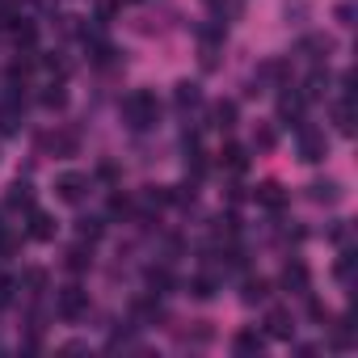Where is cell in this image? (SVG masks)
<instances>
[{
  "instance_id": "6da1fadb",
  "label": "cell",
  "mask_w": 358,
  "mask_h": 358,
  "mask_svg": "<svg viewBox=\"0 0 358 358\" xmlns=\"http://www.w3.org/2000/svg\"><path fill=\"white\" fill-rule=\"evenodd\" d=\"M122 122H127L131 131H152V127L160 122V101H156V93H152V89H135V93L122 101Z\"/></svg>"
},
{
  "instance_id": "7a4b0ae2",
  "label": "cell",
  "mask_w": 358,
  "mask_h": 358,
  "mask_svg": "<svg viewBox=\"0 0 358 358\" xmlns=\"http://www.w3.org/2000/svg\"><path fill=\"white\" fill-rule=\"evenodd\" d=\"M55 312H59L64 320H80V316L89 312V291H85V287H76V282H72V287H64V291L55 295Z\"/></svg>"
},
{
  "instance_id": "3957f363",
  "label": "cell",
  "mask_w": 358,
  "mask_h": 358,
  "mask_svg": "<svg viewBox=\"0 0 358 358\" xmlns=\"http://www.w3.org/2000/svg\"><path fill=\"white\" fill-rule=\"evenodd\" d=\"M324 156H329V139H324V131L299 127V160H303V164H320Z\"/></svg>"
},
{
  "instance_id": "277c9868",
  "label": "cell",
  "mask_w": 358,
  "mask_h": 358,
  "mask_svg": "<svg viewBox=\"0 0 358 358\" xmlns=\"http://www.w3.org/2000/svg\"><path fill=\"white\" fill-rule=\"evenodd\" d=\"M55 194H59L64 203H85L89 177H85V173H59V177H55Z\"/></svg>"
},
{
  "instance_id": "5b68a950",
  "label": "cell",
  "mask_w": 358,
  "mask_h": 358,
  "mask_svg": "<svg viewBox=\"0 0 358 358\" xmlns=\"http://www.w3.org/2000/svg\"><path fill=\"white\" fill-rule=\"evenodd\" d=\"M266 333H270V337H278V341H291V337H295V320H291V312L274 308V312L266 316Z\"/></svg>"
},
{
  "instance_id": "8992f818",
  "label": "cell",
  "mask_w": 358,
  "mask_h": 358,
  "mask_svg": "<svg viewBox=\"0 0 358 358\" xmlns=\"http://www.w3.org/2000/svg\"><path fill=\"white\" fill-rule=\"evenodd\" d=\"M22 122H26V114H22V101H17V97L0 106V135H17Z\"/></svg>"
},
{
  "instance_id": "52a82bcc",
  "label": "cell",
  "mask_w": 358,
  "mask_h": 358,
  "mask_svg": "<svg viewBox=\"0 0 358 358\" xmlns=\"http://www.w3.org/2000/svg\"><path fill=\"white\" fill-rule=\"evenodd\" d=\"M282 287L295 291V295H303V291H308V266H303V262H287V266H282Z\"/></svg>"
},
{
  "instance_id": "ba28073f",
  "label": "cell",
  "mask_w": 358,
  "mask_h": 358,
  "mask_svg": "<svg viewBox=\"0 0 358 358\" xmlns=\"http://www.w3.org/2000/svg\"><path fill=\"white\" fill-rule=\"evenodd\" d=\"M303 93H282L278 97V122H299V114H303Z\"/></svg>"
},
{
  "instance_id": "9c48e42d",
  "label": "cell",
  "mask_w": 358,
  "mask_h": 358,
  "mask_svg": "<svg viewBox=\"0 0 358 358\" xmlns=\"http://www.w3.org/2000/svg\"><path fill=\"white\" fill-rule=\"evenodd\" d=\"M30 236L34 241H55V220L47 211H34L30 207Z\"/></svg>"
},
{
  "instance_id": "30bf717a",
  "label": "cell",
  "mask_w": 358,
  "mask_h": 358,
  "mask_svg": "<svg viewBox=\"0 0 358 358\" xmlns=\"http://www.w3.org/2000/svg\"><path fill=\"white\" fill-rule=\"evenodd\" d=\"M232 350H236V354H262V350H266V337L253 333V329H245V333L232 337Z\"/></svg>"
},
{
  "instance_id": "8fae6325",
  "label": "cell",
  "mask_w": 358,
  "mask_h": 358,
  "mask_svg": "<svg viewBox=\"0 0 358 358\" xmlns=\"http://www.w3.org/2000/svg\"><path fill=\"white\" fill-rule=\"evenodd\" d=\"M211 118H215L220 131H232V127H236V101H228V97L215 101V106H211Z\"/></svg>"
},
{
  "instance_id": "7c38bea8",
  "label": "cell",
  "mask_w": 358,
  "mask_h": 358,
  "mask_svg": "<svg viewBox=\"0 0 358 358\" xmlns=\"http://www.w3.org/2000/svg\"><path fill=\"white\" fill-rule=\"evenodd\" d=\"M299 51H303L308 59H329V51H333V38H320V34H312V38H303V43H299Z\"/></svg>"
},
{
  "instance_id": "4fadbf2b",
  "label": "cell",
  "mask_w": 358,
  "mask_h": 358,
  "mask_svg": "<svg viewBox=\"0 0 358 358\" xmlns=\"http://www.w3.org/2000/svg\"><path fill=\"white\" fill-rule=\"evenodd\" d=\"M308 194H312V203H341V186L337 182H312Z\"/></svg>"
},
{
  "instance_id": "5bb4252c",
  "label": "cell",
  "mask_w": 358,
  "mask_h": 358,
  "mask_svg": "<svg viewBox=\"0 0 358 358\" xmlns=\"http://www.w3.org/2000/svg\"><path fill=\"white\" fill-rule=\"evenodd\" d=\"M173 101L182 106V110H194V106L203 101V93H199V85H194V80H182V85H177V93H173Z\"/></svg>"
},
{
  "instance_id": "9a60e30c",
  "label": "cell",
  "mask_w": 358,
  "mask_h": 358,
  "mask_svg": "<svg viewBox=\"0 0 358 358\" xmlns=\"http://www.w3.org/2000/svg\"><path fill=\"white\" fill-rule=\"evenodd\" d=\"M241 299H245V303H266V299H270V282H266V278H249L245 291H241Z\"/></svg>"
},
{
  "instance_id": "2e32d148",
  "label": "cell",
  "mask_w": 358,
  "mask_h": 358,
  "mask_svg": "<svg viewBox=\"0 0 358 358\" xmlns=\"http://www.w3.org/2000/svg\"><path fill=\"white\" fill-rule=\"evenodd\" d=\"M333 122H337V131H341V135H350V131H354V118H350V97H341V101L333 106Z\"/></svg>"
},
{
  "instance_id": "e0dca14e",
  "label": "cell",
  "mask_w": 358,
  "mask_h": 358,
  "mask_svg": "<svg viewBox=\"0 0 358 358\" xmlns=\"http://www.w3.org/2000/svg\"><path fill=\"white\" fill-rule=\"evenodd\" d=\"M257 199H262V203H266L270 211H278V207L287 203V199H282V190H278L274 182H266V186H257Z\"/></svg>"
},
{
  "instance_id": "ac0fdd59",
  "label": "cell",
  "mask_w": 358,
  "mask_h": 358,
  "mask_svg": "<svg viewBox=\"0 0 358 358\" xmlns=\"http://www.w3.org/2000/svg\"><path fill=\"white\" fill-rule=\"evenodd\" d=\"M9 207H22V211H30V207H34V199H30V186H22V182H17V186L9 190Z\"/></svg>"
},
{
  "instance_id": "d6986e66",
  "label": "cell",
  "mask_w": 358,
  "mask_h": 358,
  "mask_svg": "<svg viewBox=\"0 0 358 358\" xmlns=\"http://www.w3.org/2000/svg\"><path fill=\"white\" fill-rule=\"evenodd\" d=\"M190 295H194V299H211V295H215V278H207V274H199V278L190 282Z\"/></svg>"
},
{
  "instance_id": "ffe728a7",
  "label": "cell",
  "mask_w": 358,
  "mask_h": 358,
  "mask_svg": "<svg viewBox=\"0 0 358 358\" xmlns=\"http://www.w3.org/2000/svg\"><path fill=\"white\" fill-rule=\"evenodd\" d=\"M68 101V93H64V85H47V93H43V106L47 110H59Z\"/></svg>"
},
{
  "instance_id": "44dd1931",
  "label": "cell",
  "mask_w": 358,
  "mask_h": 358,
  "mask_svg": "<svg viewBox=\"0 0 358 358\" xmlns=\"http://www.w3.org/2000/svg\"><path fill=\"white\" fill-rule=\"evenodd\" d=\"M224 164L241 173V169H245V148H236V143H228V148H224Z\"/></svg>"
},
{
  "instance_id": "7402d4cb",
  "label": "cell",
  "mask_w": 358,
  "mask_h": 358,
  "mask_svg": "<svg viewBox=\"0 0 358 358\" xmlns=\"http://www.w3.org/2000/svg\"><path fill=\"white\" fill-rule=\"evenodd\" d=\"M148 287H152V295H156V291H160V295H164V291H169V287H173V278H169V274H164V270H148Z\"/></svg>"
},
{
  "instance_id": "603a6c76",
  "label": "cell",
  "mask_w": 358,
  "mask_h": 358,
  "mask_svg": "<svg viewBox=\"0 0 358 358\" xmlns=\"http://www.w3.org/2000/svg\"><path fill=\"white\" fill-rule=\"evenodd\" d=\"M76 232H80V241H97L101 236V220H80Z\"/></svg>"
},
{
  "instance_id": "cb8c5ba5",
  "label": "cell",
  "mask_w": 358,
  "mask_h": 358,
  "mask_svg": "<svg viewBox=\"0 0 358 358\" xmlns=\"http://www.w3.org/2000/svg\"><path fill=\"white\" fill-rule=\"evenodd\" d=\"M13 291H17V282L0 274V308H9V303H13Z\"/></svg>"
},
{
  "instance_id": "d4e9b609",
  "label": "cell",
  "mask_w": 358,
  "mask_h": 358,
  "mask_svg": "<svg viewBox=\"0 0 358 358\" xmlns=\"http://www.w3.org/2000/svg\"><path fill=\"white\" fill-rule=\"evenodd\" d=\"M68 266H72V270H85V266H89L85 249H72V253H68Z\"/></svg>"
},
{
  "instance_id": "484cf974",
  "label": "cell",
  "mask_w": 358,
  "mask_h": 358,
  "mask_svg": "<svg viewBox=\"0 0 358 358\" xmlns=\"http://www.w3.org/2000/svg\"><path fill=\"white\" fill-rule=\"evenodd\" d=\"M354 274V253H345L341 262H337V278H350Z\"/></svg>"
},
{
  "instance_id": "4316f807",
  "label": "cell",
  "mask_w": 358,
  "mask_h": 358,
  "mask_svg": "<svg viewBox=\"0 0 358 358\" xmlns=\"http://www.w3.org/2000/svg\"><path fill=\"white\" fill-rule=\"evenodd\" d=\"M337 17H341V26H354V5H337Z\"/></svg>"
},
{
  "instance_id": "83f0119b",
  "label": "cell",
  "mask_w": 358,
  "mask_h": 358,
  "mask_svg": "<svg viewBox=\"0 0 358 358\" xmlns=\"http://www.w3.org/2000/svg\"><path fill=\"white\" fill-rule=\"evenodd\" d=\"M253 143H257V148H270V143H274V131H257V139H253Z\"/></svg>"
},
{
  "instance_id": "f1b7e54d",
  "label": "cell",
  "mask_w": 358,
  "mask_h": 358,
  "mask_svg": "<svg viewBox=\"0 0 358 358\" xmlns=\"http://www.w3.org/2000/svg\"><path fill=\"white\" fill-rule=\"evenodd\" d=\"M203 5H207L211 13H224V9H228V0H203Z\"/></svg>"
}]
</instances>
